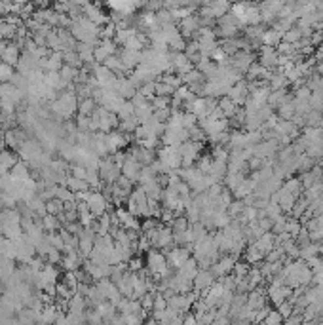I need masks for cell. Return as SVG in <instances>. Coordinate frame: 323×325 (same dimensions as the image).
<instances>
[{"label":"cell","mask_w":323,"mask_h":325,"mask_svg":"<svg viewBox=\"0 0 323 325\" xmlns=\"http://www.w3.org/2000/svg\"><path fill=\"white\" fill-rule=\"evenodd\" d=\"M82 10H84V16L87 17L89 21H93L95 25H103V23H107V16L103 14L99 6L91 4V2H86L84 6H82Z\"/></svg>","instance_id":"cell-17"},{"label":"cell","mask_w":323,"mask_h":325,"mask_svg":"<svg viewBox=\"0 0 323 325\" xmlns=\"http://www.w3.org/2000/svg\"><path fill=\"white\" fill-rule=\"evenodd\" d=\"M320 245L322 243H316V241H310L306 245H302L301 247V259L302 260H310L312 257L320 255Z\"/></svg>","instance_id":"cell-33"},{"label":"cell","mask_w":323,"mask_h":325,"mask_svg":"<svg viewBox=\"0 0 323 325\" xmlns=\"http://www.w3.org/2000/svg\"><path fill=\"white\" fill-rule=\"evenodd\" d=\"M211 164H213V154L211 152H202L200 158L196 160V168L202 171V173H207L209 168H211Z\"/></svg>","instance_id":"cell-39"},{"label":"cell","mask_w":323,"mask_h":325,"mask_svg":"<svg viewBox=\"0 0 323 325\" xmlns=\"http://www.w3.org/2000/svg\"><path fill=\"white\" fill-rule=\"evenodd\" d=\"M152 116L158 120V122H164V124H166L171 116V107H166V108H156Z\"/></svg>","instance_id":"cell-55"},{"label":"cell","mask_w":323,"mask_h":325,"mask_svg":"<svg viewBox=\"0 0 323 325\" xmlns=\"http://www.w3.org/2000/svg\"><path fill=\"white\" fill-rule=\"evenodd\" d=\"M270 74H272V70L264 68L260 63H251L249 68L245 70V78H247L249 82H251V80H268Z\"/></svg>","instance_id":"cell-19"},{"label":"cell","mask_w":323,"mask_h":325,"mask_svg":"<svg viewBox=\"0 0 323 325\" xmlns=\"http://www.w3.org/2000/svg\"><path fill=\"white\" fill-rule=\"evenodd\" d=\"M291 82L287 80V76L285 74H281V72H272L270 74V78H268V86H270V89H280V87H287Z\"/></svg>","instance_id":"cell-30"},{"label":"cell","mask_w":323,"mask_h":325,"mask_svg":"<svg viewBox=\"0 0 323 325\" xmlns=\"http://www.w3.org/2000/svg\"><path fill=\"white\" fill-rule=\"evenodd\" d=\"M310 107L312 108H316V110H322L323 108V91H312V95H310Z\"/></svg>","instance_id":"cell-51"},{"label":"cell","mask_w":323,"mask_h":325,"mask_svg":"<svg viewBox=\"0 0 323 325\" xmlns=\"http://www.w3.org/2000/svg\"><path fill=\"white\" fill-rule=\"evenodd\" d=\"M293 99V95H291L289 91H287V87H280V89H270V95H268V105L272 107V108H278V107H281L283 103H287Z\"/></svg>","instance_id":"cell-18"},{"label":"cell","mask_w":323,"mask_h":325,"mask_svg":"<svg viewBox=\"0 0 323 325\" xmlns=\"http://www.w3.org/2000/svg\"><path fill=\"white\" fill-rule=\"evenodd\" d=\"M281 187L285 188L287 192H291L293 196H297V198H299V196H301V194L304 192V188H302V183H301V179H299V177H289V179H285Z\"/></svg>","instance_id":"cell-26"},{"label":"cell","mask_w":323,"mask_h":325,"mask_svg":"<svg viewBox=\"0 0 323 325\" xmlns=\"http://www.w3.org/2000/svg\"><path fill=\"white\" fill-rule=\"evenodd\" d=\"M46 262H51V264H59L61 262V259H63V251H59V249H55L53 245L50 247V251L46 253Z\"/></svg>","instance_id":"cell-50"},{"label":"cell","mask_w":323,"mask_h":325,"mask_svg":"<svg viewBox=\"0 0 323 325\" xmlns=\"http://www.w3.org/2000/svg\"><path fill=\"white\" fill-rule=\"evenodd\" d=\"M215 276H213V272L209 270V268H200L198 270V274L194 276V280H192V285H194V291H198L200 295L204 293V291H207L213 283H215Z\"/></svg>","instance_id":"cell-8"},{"label":"cell","mask_w":323,"mask_h":325,"mask_svg":"<svg viewBox=\"0 0 323 325\" xmlns=\"http://www.w3.org/2000/svg\"><path fill=\"white\" fill-rule=\"evenodd\" d=\"M4 145H6L8 149H12V151L19 152V149H21L23 141H19V139H17L16 131H14V128H12V130H6V131H4Z\"/></svg>","instance_id":"cell-29"},{"label":"cell","mask_w":323,"mask_h":325,"mask_svg":"<svg viewBox=\"0 0 323 325\" xmlns=\"http://www.w3.org/2000/svg\"><path fill=\"white\" fill-rule=\"evenodd\" d=\"M131 103L135 105V108H141V107H147V105H151V97H147V95H143L141 91H137L135 95L131 97Z\"/></svg>","instance_id":"cell-56"},{"label":"cell","mask_w":323,"mask_h":325,"mask_svg":"<svg viewBox=\"0 0 323 325\" xmlns=\"http://www.w3.org/2000/svg\"><path fill=\"white\" fill-rule=\"evenodd\" d=\"M158 158L170 168V170H179L181 168V160H183V156H181V151H179V147H175V145H162L158 151Z\"/></svg>","instance_id":"cell-5"},{"label":"cell","mask_w":323,"mask_h":325,"mask_svg":"<svg viewBox=\"0 0 323 325\" xmlns=\"http://www.w3.org/2000/svg\"><path fill=\"white\" fill-rule=\"evenodd\" d=\"M118 118L120 120H126V118H131L133 114H135V105L131 103V99H126V101L122 103V107L118 108Z\"/></svg>","instance_id":"cell-38"},{"label":"cell","mask_w":323,"mask_h":325,"mask_svg":"<svg viewBox=\"0 0 323 325\" xmlns=\"http://www.w3.org/2000/svg\"><path fill=\"white\" fill-rule=\"evenodd\" d=\"M89 124H91V118L78 112V116H76V130L78 131H89Z\"/></svg>","instance_id":"cell-52"},{"label":"cell","mask_w":323,"mask_h":325,"mask_svg":"<svg viewBox=\"0 0 323 325\" xmlns=\"http://www.w3.org/2000/svg\"><path fill=\"white\" fill-rule=\"evenodd\" d=\"M97 108V101L93 97H84L78 101V112L86 114V116H91V112Z\"/></svg>","instance_id":"cell-31"},{"label":"cell","mask_w":323,"mask_h":325,"mask_svg":"<svg viewBox=\"0 0 323 325\" xmlns=\"http://www.w3.org/2000/svg\"><path fill=\"white\" fill-rule=\"evenodd\" d=\"M258 63L264 68L272 70V68L280 67V53L274 50V46H262L258 53Z\"/></svg>","instance_id":"cell-11"},{"label":"cell","mask_w":323,"mask_h":325,"mask_svg":"<svg viewBox=\"0 0 323 325\" xmlns=\"http://www.w3.org/2000/svg\"><path fill=\"white\" fill-rule=\"evenodd\" d=\"M118 55H120V59H122V63H124V67L128 68V70H133V68L143 61L141 50H128V48H124Z\"/></svg>","instance_id":"cell-15"},{"label":"cell","mask_w":323,"mask_h":325,"mask_svg":"<svg viewBox=\"0 0 323 325\" xmlns=\"http://www.w3.org/2000/svg\"><path fill=\"white\" fill-rule=\"evenodd\" d=\"M249 268H251V264H249L247 260H236V262H234V268H232V274H234L236 278H245L247 272H249Z\"/></svg>","instance_id":"cell-43"},{"label":"cell","mask_w":323,"mask_h":325,"mask_svg":"<svg viewBox=\"0 0 323 325\" xmlns=\"http://www.w3.org/2000/svg\"><path fill=\"white\" fill-rule=\"evenodd\" d=\"M322 168H323V162H322Z\"/></svg>","instance_id":"cell-62"},{"label":"cell","mask_w":323,"mask_h":325,"mask_svg":"<svg viewBox=\"0 0 323 325\" xmlns=\"http://www.w3.org/2000/svg\"><path fill=\"white\" fill-rule=\"evenodd\" d=\"M78 110V97L74 93V89H65L57 99L51 101V112L53 116L61 122L70 120V116Z\"/></svg>","instance_id":"cell-1"},{"label":"cell","mask_w":323,"mask_h":325,"mask_svg":"<svg viewBox=\"0 0 323 325\" xmlns=\"http://www.w3.org/2000/svg\"><path fill=\"white\" fill-rule=\"evenodd\" d=\"M257 222H258V226H260L264 232L272 230V226H274V221L270 219V217H258V219H257Z\"/></svg>","instance_id":"cell-60"},{"label":"cell","mask_w":323,"mask_h":325,"mask_svg":"<svg viewBox=\"0 0 323 325\" xmlns=\"http://www.w3.org/2000/svg\"><path fill=\"white\" fill-rule=\"evenodd\" d=\"M67 187L70 188L72 192H80V190L91 188L86 179H78V177H74V175H70V173H68V177H67Z\"/></svg>","instance_id":"cell-32"},{"label":"cell","mask_w":323,"mask_h":325,"mask_svg":"<svg viewBox=\"0 0 323 325\" xmlns=\"http://www.w3.org/2000/svg\"><path fill=\"white\" fill-rule=\"evenodd\" d=\"M278 310H280V314H281V316H283V320H285L287 316L293 314V303H291V301H283V303H280V304H278Z\"/></svg>","instance_id":"cell-58"},{"label":"cell","mask_w":323,"mask_h":325,"mask_svg":"<svg viewBox=\"0 0 323 325\" xmlns=\"http://www.w3.org/2000/svg\"><path fill=\"white\" fill-rule=\"evenodd\" d=\"M78 70L80 68H76V67H70V65H63V67L59 68V74H61V80L67 84V87L70 84H74V80H76V76H78Z\"/></svg>","instance_id":"cell-27"},{"label":"cell","mask_w":323,"mask_h":325,"mask_svg":"<svg viewBox=\"0 0 323 325\" xmlns=\"http://www.w3.org/2000/svg\"><path fill=\"white\" fill-rule=\"evenodd\" d=\"M310 95H312V89H310L306 84L295 89V99H299V101H308Z\"/></svg>","instance_id":"cell-54"},{"label":"cell","mask_w":323,"mask_h":325,"mask_svg":"<svg viewBox=\"0 0 323 325\" xmlns=\"http://www.w3.org/2000/svg\"><path fill=\"white\" fill-rule=\"evenodd\" d=\"M128 152L131 154L133 158H135L137 162L141 164V166H151L154 160H156V151H152V149H147V147H143V145H139V143H135Z\"/></svg>","instance_id":"cell-10"},{"label":"cell","mask_w":323,"mask_h":325,"mask_svg":"<svg viewBox=\"0 0 323 325\" xmlns=\"http://www.w3.org/2000/svg\"><path fill=\"white\" fill-rule=\"evenodd\" d=\"M295 114H297V110H295V103L293 99L287 103H283L281 107H278V116L283 120H293L295 118Z\"/></svg>","instance_id":"cell-36"},{"label":"cell","mask_w":323,"mask_h":325,"mask_svg":"<svg viewBox=\"0 0 323 325\" xmlns=\"http://www.w3.org/2000/svg\"><path fill=\"white\" fill-rule=\"evenodd\" d=\"M70 175H74L78 179H86L87 177V170H86L84 166H80V164H72L70 166Z\"/></svg>","instance_id":"cell-57"},{"label":"cell","mask_w":323,"mask_h":325,"mask_svg":"<svg viewBox=\"0 0 323 325\" xmlns=\"http://www.w3.org/2000/svg\"><path fill=\"white\" fill-rule=\"evenodd\" d=\"M42 226H44L46 232H57L63 224H61V221H59L55 215H50V213H48V215L42 217Z\"/></svg>","instance_id":"cell-35"},{"label":"cell","mask_w":323,"mask_h":325,"mask_svg":"<svg viewBox=\"0 0 323 325\" xmlns=\"http://www.w3.org/2000/svg\"><path fill=\"white\" fill-rule=\"evenodd\" d=\"M116 93L124 99H131L137 93V86L133 84L131 78H124V76H118V82H116Z\"/></svg>","instance_id":"cell-16"},{"label":"cell","mask_w":323,"mask_h":325,"mask_svg":"<svg viewBox=\"0 0 323 325\" xmlns=\"http://www.w3.org/2000/svg\"><path fill=\"white\" fill-rule=\"evenodd\" d=\"M170 226L171 230H173V234H175V232H185L188 226H190V222H188L187 215L183 213V215H175V219L171 221Z\"/></svg>","instance_id":"cell-37"},{"label":"cell","mask_w":323,"mask_h":325,"mask_svg":"<svg viewBox=\"0 0 323 325\" xmlns=\"http://www.w3.org/2000/svg\"><path fill=\"white\" fill-rule=\"evenodd\" d=\"M281 322H283V316L280 314V310H272V308H270L262 324H266V325H276V324H281Z\"/></svg>","instance_id":"cell-47"},{"label":"cell","mask_w":323,"mask_h":325,"mask_svg":"<svg viewBox=\"0 0 323 325\" xmlns=\"http://www.w3.org/2000/svg\"><path fill=\"white\" fill-rule=\"evenodd\" d=\"M19 50H21V48H19L17 44H4L2 50H0V61L8 63V65H12V67H16L19 57H21V51Z\"/></svg>","instance_id":"cell-14"},{"label":"cell","mask_w":323,"mask_h":325,"mask_svg":"<svg viewBox=\"0 0 323 325\" xmlns=\"http://www.w3.org/2000/svg\"><path fill=\"white\" fill-rule=\"evenodd\" d=\"M316 219H318V222H320V224H323V211L320 213V215H316Z\"/></svg>","instance_id":"cell-61"},{"label":"cell","mask_w":323,"mask_h":325,"mask_svg":"<svg viewBox=\"0 0 323 325\" xmlns=\"http://www.w3.org/2000/svg\"><path fill=\"white\" fill-rule=\"evenodd\" d=\"M154 295H156V291H147L139 301H141V306L145 312H152V306H154Z\"/></svg>","instance_id":"cell-46"},{"label":"cell","mask_w":323,"mask_h":325,"mask_svg":"<svg viewBox=\"0 0 323 325\" xmlns=\"http://www.w3.org/2000/svg\"><path fill=\"white\" fill-rule=\"evenodd\" d=\"M40 274H42V278H44L48 283H57V280H61L59 268H57L55 264H51V262H46L44 268L40 270Z\"/></svg>","instance_id":"cell-25"},{"label":"cell","mask_w":323,"mask_h":325,"mask_svg":"<svg viewBox=\"0 0 323 325\" xmlns=\"http://www.w3.org/2000/svg\"><path fill=\"white\" fill-rule=\"evenodd\" d=\"M86 202H87L89 211H91L95 217L103 215V213L107 211V207H108V200L105 198V194L99 192V190H89V196H87Z\"/></svg>","instance_id":"cell-7"},{"label":"cell","mask_w":323,"mask_h":325,"mask_svg":"<svg viewBox=\"0 0 323 325\" xmlns=\"http://www.w3.org/2000/svg\"><path fill=\"white\" fill-rule=\"evenodd\" d=\"M154 84H156V80H152V82H147V84H143L137 91H141L143 95H147V97H152L154 95Z\"/></svg>","instance_id":"cell-59"},{"label":"cell","mask_w":323,"mask_h":325,"mask_svg":"<svg viewBox=\"0 0 323 325\" xmlns=\"http://www.w3.org/2000/svg\"><path fill=\"white\" fill-rule=\"evenodd\" d=\"M170 245H173V230H171L170 224H160L158 226V232H156V238L152 241V247L156 249H162V251H166Z\"/></svg>","instance_id":"cell-9"},{"label":"cell","mask_w":323,"mask_h":325,"mask_svg":"<svg viewBox=\"0 0 323 325\" xmlns=\"http://www.w3.org/2000/svg\"><path fill=\"white\" fill-rule=\"evenodd\" d=\"M46 211L50 213V215H59L61 211H63V202L59 200V198H51L46 202Z\"/></svg>","instance_id":"cell-45"},{"label":"cell","mask_w":323,"mask_h":325,"mask_svg":"<svg viewBox=\"0 0 323 325\" xmlns=\"http://www.w3.org/2000/svg\"><path fill=\"white\" fill-rule=\"evenodd\" d=\"M143 187V190L147 192V196L149 198H152V200H160L162 202V194H164V187L156 181V179H152V181H149V183H145V185H141Z\"/></svg>","instance_id":"cell-24"},{"label":"cell","mask_w":323,"mask_h":325,"mask_svg":"<svg viewBox=\"0 0 323 325\" xmlns=\"http://www.w3.org/2000/svg\"><path fill=\"white\" fill-rule=\"evenodd\" d=\"M219 108H221L222 114H224L226 118H232V116L236 114V110H238V105H236V101H234L232 97L222 95V97H219Z\"/></svg>","instance_id":"cell-23"},{"label":"cell","mask_w":323,"mask_h":325,"mask_svg":"<svg viewBox=\"0 0 323 325\" xmlns=\"http://www.w3.org/2000/svg\"><path fill=\"white\" fill-rule=\"evenodd\" d=\"M228 97H232L238 107H243L245 101H247V97H249V86H247V80H238V82H234L232 87H230V91L226 93Z\"/></svg>","instance_id":"cell-12"},{"label":"cell","mask_w":323,"mask_h":325,"mask_svg":"<svg viewBox=\"0 0 323 325\" xmlns=\"http://www.w3.org/2000/svg\"><path fill=\"white\" fill-rule=\"evenodd\" d=\"M198 270H200V266H198V260L194 257H190L187 262L179 268V272L183 274V276H187L188 280H194V276L198 274Z\"/></svg>","instance_id":"cell-28"},{"label":"cell","mask_w":323,"mask_h":325,"mask_svg":"<svg viewBox=\"0 0 323 325\" xmlns=\"http://www.w3.org/2000/svg\"><path fill=\"white\" fill-rule=\"evenodd\" d=\"M141 122L137 118L135 114L131 116V118H126V120H120V126L118 130L120 131H124V133H128V135H133V131H135V128L139 126Z\"/></svg>","instance_id":"cell-34"},{"label":"cell","mask_w":323,"mask_h":325,"mask_svg":"<svg viewBox=\"0 0 323 325\" xmlns=\"http://www.w3.org/2000/svg\"><path fill=\"white\" fill-rule=\"evenodd\" d=\"M12 76H14V67L0 61V82H10Z\"/></svg>","instance_id":"cell-49"},{"label":"cell","mask_w":323,"mask_h":325,"mask_svg":"<svg viewBox=\"0 0 323 325\" xmlns=\"http://www.w3.org/2000/svg\"><path fill=\"white\" fill-rule=\"evenodd\" d=\"M143 268H145V260H143L141 257H131V259L128 260V270L139 272V270H143Z\"/></svg>","instance_id":"cell-53"},{"label":"cell","mask_w":323,"mask_h":325,"mask_svg":"<svg viewBox=\"0 0 323 325\" xmlns=\"http://www.w3.org/2000/svg\"><path fill=\"white\" fill-rule=\"evenodd\" d=\"M141 164L137 162L135 158L131 156V154L128 152V158H126V162L122 164V175L124 177H128L129 181H133V183H137L139 181V173H141Z\"/></svg>","instance_id":"cell-13"},{"label":"cell","mask_w":323,"mask_h":325,"mask_svg":"<svg viewBox=\"0 0 323 325\" xmlns=\"http://www.w3.org/2000/svg\"><path fill=\"white\" fill-rule=\"evenodd\" d=\"M166 257H168V264L171 268L179 270L188 259L192 257V245H170L166 249Z\"/></svg>","instance_id":"cell-4"},{"label":"cell","mask_w":323,"mask_h":325,"mask_svg":"<svg viewBox=\"0 0 323 325\" xmlns=\"http://www.w3.org/2000/svg\"><path fill=\"white\" fill-rule=\"evenodd\" d=\"M194 126H198V116L192 110H183V128L190 130Z\"/></svg>","instance_id":"cell-48"},{"label":"cell","mask_w":323,"mask_h":325,"mask_svg":"<svg viewBox=\"0 0 323 325\" xmlns=\"http://www.w3.org/2000/svg\"><path fill=\"white\" fill-rule=\"evenodd\" d=\"M243 207H245V204H243V200H238V198H234L230 204H228V207H226V211H228V215L232 217V219H236L239 213L243 211Z\"/></svg>","instance_id":"cell-42"},{"label":"cell","mask_w":323,"mask_h":325,"mask_svg":"<svg viewBox=\"0 0 323 325\" xmlns=\"http://www.w3.org/2000/svg\"><path fill=\"white\" fill-rule=\"evenodd\" d=\"M175 93V89L168 86L166 82H162V80H158L156 78V84H154V95H166V97H171Z\"/></svg>","instance_id":"cell-40"},{"label":"cell","mask_w":323,"mask_h":325,"mask_svg":"<svg viewBox=\"0 0 323 325\" xmlns=\"http://www.w3.org/2000/svg\"><path fill=\"white\" fill-rule=\"evenodd\" d=\"M253 243H255L257 247L260 249V253L266 257V253H268L274 245H276V234H274L272 230H268V232H264L260 238H257Z\"/></svg>","instance_id":"cell-20"},{"label":"cell","mask_w":323,"mask_h":325,"mask_svg":"<svg viewBox=\"0 0 323 325\" xmlns=\"http://www.w3.org/2000/svg\"><path fill=\"white\" fill-rule=\"evenodd\" d=\"M278 192H280V200H278V204L281 207V211L283 213H291V209H293V205L297 202V196H293L291 192H287L285 188H278Z\"/></svg>","instance_id":"cell-21"},{"label":"cell","mask_w":323,"mask_h":325,"mask_svg":"<svg viewBox=\"0 0 323 325\" xmlns=\"http://www.w3.org/2000/svg\"><path fill=\"white\" fill-rule=\"evenodd\" d=\"M147 270L152 276L154 280H162L166 274L170 272V264H168V257L166 251H158L156 247H151L147 251Z\"/></svg>","instance_id":"cell-2"},{"label":"cell","mask_w":323,"mask_h":325,"mask_svg":"<svg viewBox=\"0 0 323 325\" xmlns=\"http://www.w3.org/2000/svg\"><path fill=\"white\" fill-rule=\"evenodd\" d=\"M99 175H101V181L105 185H114L116 183V179H118L120 175H122V168H120L118 164L112 160V156L110 154H107V156H103L101 160H99Z\"/></svg>","instance_id":"cell-3"},{"label":"cell","mask_w":323,"mask_h":325,"mask_svg":"<svg viewBox=\"0 0 323 325\" xmlns=\"http://www.w3.org/2000/svg\"><path fill=\"white\" fill-rule=\"evenodd\" d=\"M55 198H59L61 202H67V200L74 198V192L67 185H55Z\"/></svg>","instance_id":"cell-41"},{"label":"cell","mask_w":323,"mask_h":325,"mask_svg":"<svg viewBox=\"0 0 323 325\" xmlns=\"http://www.w3.org/2000/svg\"><path fill=\"white\" fill-rule=\"evenodd\" d=\"M10 175H12V179L14 181H25V179H29L31 177V168H29V164H25V162H17L16 166L10 170Z\"/></svg>","instance_id":"cell-22"},{"label":"cell","mask_w":323,"mask_h":325,"mask_svg":"<svg viewBox=\"0 0 323 325\" xmlns=\"http://www.w3.org/2000/svg\"><path fill=\"white\" fill-rule=\"evenodd\" d=\"M105 141H107L108 154H114L116 151H124V149H128V145H129V135H128V133H124V131H120V130H112V131H108V133H107Z\"/></svg>","instance_id":"cell-6"},{"label":"cell","mask_w":323,"mask_h":325,"mask_svg":"<svg viewBox=\"0 0 323 325\" xmlns=\"http://www.w3.org/2000/svg\"><path fill=\"white\" fill-rule=\"evenodd\" d=\"M285 230H287L291 236L295 238V236H297V234L302 230V222L299 221L297 217H291V219H287V221H285Z\"/></svg>","instance_id":"cell-44"}]
</instances>
